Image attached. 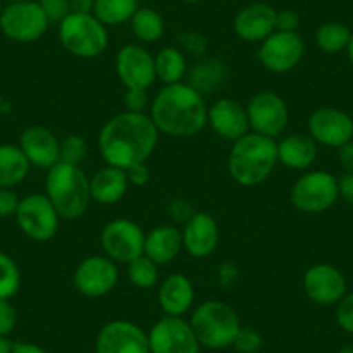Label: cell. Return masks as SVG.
<instances>
[{
    "label": "cell",
    "mask_w": 353,
    "mask_h": 353,
    "mask_svg": "<svg viewBox=\"0 0 353 353\" xmlns=\"http://www.w3.org/2000/svg\"><path fill=\"white\" fill-rule=\"evenodd\" d=\"M46 196L59 213L61 220H77L87 212L90 196V176L77 165L57 163L47 170Z\"/></svg>",
    "instance_id": "cell-4"
},
{
    "label": "cell",
    "mask_w": 353,
    "mask_h": 353,
    "mask_svg": "<svg viewBox=\"0 0 353 353\" xmlns=\"http://www.w3.org/2000/svg\"><path fill=\"white\" fill-rule=\"evenodd\" d=\"M158 141L159 130L148 113L123 111L103 125L97 145L106 165L128 170L130 166L148 161Z\"/></svg>",
    "instance_id": "cell-1"
},
{
    "label": "cell",
    "mask_w": 353,
    "mask_h": 353,
    "mask_svg": "<svg viewBox=\"0 0 353 353\" xmlns=\"http://www.w3.org/2000/svg\"><path fill=\"white\" fill-rule=\"evenodd\" d=\"M39 4L50 23L59 25L68 14H71L70 0H39Z\"/></svg>",
    "instance_id": "cell-39"
},
{
    "label": "cell",
    "mask_w": 353,
    "mask_h": 353,
    "mask_svg": "<svg viewBox=\"0 0 353 353\" xmlns=\"http://www.w3.org/2000/svg\"><path fill=\"white\" fill-rule=\"evenodd\" d=\"M14 343L8 338V336H0V353H12Z\"/></svg>",
    "instance_id": "cell-50"
},
{
    "label": "cell",
    "mask_w": 353,
    "mask_h": 353,
    "mask_svg": "<svg viewBox=\"0 0 353 353\" xmlns=\"http://www.w3.org/2000/svg\"><path fill=\"white\" fill-rule=\"evenodd\" d=\"M18 145L30 165L37 166V168L50 170L59 163L61 141L50 128L43 127V125L26 127L19 135Z\"/></svg>",
    "instance_id": "cell-19"
},
{
    "label": "cell",
    "mask_w": 353,
    "mask_h": 353,
    "mask_svg": "<svg viewBox=\"0 0 353 353\" xmlns=\"http://www.w3.org/2000/svg\"><path fill=\"white\" fill-rule=\"evenodd\" d=\"M336 322L348 334H353V291L346 293L336 307Z\"/></svg>",
    "instance_id": "cell-38"
},
{
    "label": "cell",
    "mask_w": 353,
    "mask_h": 353,
    "mask_svg": "<svg viewBox=\"0 0 353 353\" xmlns=\"http://www.w3.org/2000/svg\"><path fill=\"white\" fill-rule=\"evenodd\" d=\"M338 159L345 173H353V141L346 142L338 149Z\"/></svg>",
    "instance_id": "cell-47"
},
{
    "label": "cell",
    "mask_w": 353,
    "mask_h": 353,
    "mask_svg": "<svg viewBox=\"0 0 353 353\" xmlns=\"http://www.w3.org/2000/svg\"><path fill=\"white\" fill-rule=\"evenodd\" d=\"M184 2H188V4H198L201 0H184Z\"/></svg>",
    "instance_id": "cell-53"
},
{
    "label": "cell",
    "mask_w": 353,
    "mask_h": 353,
    "mask_svg": "<svg viewBox=\"0 0 353 353\" xmlns=\"http://www.w3.org/2000/svg\"><path fill=\"white\" fill-rule=\"evenodd\" d=\"M352 32L339 21L322 23L315 32V43L325 54H338L346 50Z\"/></svg>",
    "instance_id": "cell-32"
},
{
    "label": "cell",
    "mask_w": 353,
    "mask_h": 353,
    "mask_svg": "<svg viewBox=\"0 0 353 353\" xmlns=\"http://www.w3.org/2000/svg\"><path fill=\"white\" fill-rule=\"evenodd\" d=\"M168 213L175 222L185 223L196 212L192 210L191 203L185 201V199H173V201L170 203Z\"/></svg>",
    "instance_id": "cell-44"
},
{
    "label": "cell",
    "mask_w": 353,
    "mask_h": 353,
    "mask_svg": "<svg viewBox=\"0 0 353 353\" xmlns=\"http://www.w3.org/2000/svg\"><path fill=\"white\" fill-rule=\"evenodd\" d=\"M128 185L127 170L106 165L90 176V196L99 205H114L125 198Z\"/></svg>",
    "instance_id": "cell-25"
},
{
    "label": "cell",
    "mask_w": 353,
    "mask_h": 353,
    "mask_svg": "<svg viewBox=\"0 0 353 353\" xmlns=\"http://www.w3.org/2000/svg\"><path fill=\"white\" fill-rule=\"evenodd\" d=\"M346 54H348V59L353 66V32H352V37H350L348 47H346Z\"/></svg>",
    "instance_id": "cell-51"
},
{
    "label": "cell",
    "mask_w": 353,
    "mask_h": 353,
    "mask_svg": "<svg viewBox=\"0 0 353 353\" xmlns=\"http://www.w3.org/2000/svg\"><path fill=\"white\" fill-rule=\"evenodd\" d=\"M21 288V270L14 258L0 251V300H11Z\"/></svg>",
    "instance_id": "cell-34"
},
{
    "label": "cell",
    "mask_w": 353,
    "mask_h": 353,
    "mask_svg": "<svg viewBox=\"0 0 353 353\" xmlns=\"http://www.w3.org/2000/svg\"><path fill=\"white\" fill-rule=\"evenodd\" d=\"M277 163L279 158L276 139L250 132L232 142L227 168L237 184L243 188H254L263 184L272 175Z\"/></svg>",
    "instance_id": "cell-3"
},
{
    "label": "cell",
    "mask_w": 353,
    "mask_h": 353,
    "mask_svg": "<svg viewBox=\"0 0 353 353\" xmlns=\"http://www.w3.org/2000/svg\"><path fill=\"white\" fill-rule=\"evenodd\" d=\"M208 123L219 137L229 142H236L251 130L246 106L230 97H222L208 108Z\"/></svg>",
    "instance_id": "cell-20"
},
{
    "label": "cell",
    "mask_w": 353,
    "mask_h": 353,
    "mask_svg": "<svg viewBox=\"0 0 353 353\" xmlns=\"http://www.w3.org/2000/svg\"><path fill=\"white\" fill-rule=\"evenodd\" d=\"M148 336L151 353H199L201 350L191 322L184 317L165 315L152 325Z\"/></svg>",
    "instance_id": "cell-14"
},
{
    "label": "cell",
    "mask_w": 353,
    "mask_h": 353,
    "mask_svg": "<svg viewBox=\"0 0 353 353\" xmlns=\"http://www.w3.org/2000/svg\"><path fill=\"white\" fill-rule=\"evenodd\" d=\"M18 324V312L11 300H0V336H9Z\"/></svg>",
    "instance_id": "cell-40"
},
{
    "label": "cell",
    "mask_w": 353,
    "mask_h": 353,
    "mask_svg": "<svg viewBox=\"0 0 353 353\" xmlns=\"http://www.w3.org/2000/svg\"><path fill=\"white\" fill-rule=\"evenodd\" d=\"M339 198L345 199L350 206H353V173H343L338 179Z\"/></svg>",
    "instance_id": "cell-46"
},
{
    "label": "cell",
    "mask_w": 353,
    "mask_h": 353,
    "mask_svg": "<svg viewBox=\"0 0 353 353\" xmlns=\"http://www.w3.org/2000/svg\"><path fill=\"white\" fill-rule=\"evenodd\" d=\"M303 290L315 305H338L346 294V279L334 265L315 263L303 274Z\"/></svg>",
    "instance_id": "cell-18"
},
{
    "label": "cell",
    "mask_w": 353,
    "mask_h": 353,
    "mask_svg": "<svg viewBox=\"0 0 353 353\" xmlns=\"http://www.w3.org/2000/svg\"><path fill=\"white\" fill-rule=\"evenodd\" d=\"M118 263L106 254H92L78 263L73 272V286L87 298H103L117 288Z\"/></svg>",
    "instance_id": "cell-12"
},
{
    "label": "cell",
    "mask_w": 353,
    "mask_h": 353,
    "mask_svg": "<svg viewBox=\"0 0 353 353\" xmlns=\"http://www.w3.org/2000/svg\"><path fill=\"white\" fill-rule=\"evenodd\" d=\"M339 198L338 179L325 170H310L293 184L291 205L303 213H322Z\"/></svg>",
    "instance_id": "cell-8"
},
{
    "label": "cell",
    "mask_w": 353,
    "mask_h": 353,
    "mask_svg": "<svg viewBox=\"0 0 353 353\" xmlns=\"http://www.w3.org/2000/svg\"><path fill=\"white\" fill-rule=\"evenodd\" d=\"M176 40H179V43H181L185 52H191L194 56H203L206 52V39L201 33L182 32L179 33Z\"/></svg>",
    "instance_id": "cell-41"
},
{
    "label": "cell",
    "mask_w": 353,
    "mask_h": 353,
    "mask_svg": "<svg viewBox=\"0 0 353 353\" xmlns=\"http://www.w3.org/2000/svg\"><path fill=\"white\" fill-rule=\"evenodd\" d=\"M12 353H49V352H47V350H43L42 346L35 345V343L19 341V343H14Z\"/></svg>",
    "instance_id": "cell-49"
},
{
    "label": "cell",
    "mask_w": 353,
    "mask_h": 353,
    "mask_svg": "<svg viewBox=\"0 0 353 353\" xmlns=\"http://www.w3.org/2000/svg\"><path fill=\"white\" fill-rule=\"evenodd\" d=\"M339 353H353V346H345V348L339 350Z\"/></svg>",
    "instance_id": "cell-52"
},
{
    "label": "cell",
    "mask_w": 353,
    "mask_h": 353,
    "mask_svg": "<svg viewBox=\"0 0 353 353\" xmlns=\"http://www.w3.org/2000/svg\"><path fill=\"white\" fill-rule=\"evenodd\" d=\"M4 2H8L9 4V2H19V0H4Z\"/></svg>",
    "instance_id": "cell-55"
},
{
    "label": "cell",
    "mask_w": 353,
    "mask_h": 353,
    "mask_svg": "<svg viewBox=\"0 0 353 353\" xmlns=\"http://www.w3.org/2000/svg\"><path fill=\"white\" fill-rule=\"evenodd\" d=\"M21 199L18 198L12 189L0 188V219H8V216H14L18 212V206Z\"/></svg>",
    "instance_id": "cell-43"
},
{
    "label": "cell",
    "mask_w": 353,
    "mask_h": 353,
    "mask_svg": "<svg viewBox=\"0 0 353 353\" xmlns=\"http://www.w3.org/2000/svg\"><path fill=\"white\" fill-rule=\"evenodd\" d=\"M96 353H151L149 336L130 321H111L96 336Z\"/></svg>",
    "instance_id": "cell-16"
},
{
    "label": "cell",
    "mask_w": 353,
    "mask_h": 353,
    "mask_svg": "<svg viewBox=\"0 0 353 353\" xmlns=\"http://www.w3.org/2000/svg\"><path fill=\"white\" fill-rule=\"evenodd\" d=\"M2 9H4V0H0V12H2Z\"/></svg>",
    "instance_id": "cell-54"
},
{
    "label": "cell",
    "mask_w": 353,
    "mask_h": 353,
    "mask_svg": "<svg viewBox=\"0 0 353 353\" xmlns=\"http://www.w3.org/2000/svg\"><path fill=\"white\" fill-rule=\"evenodd\" d=\"M94 2H96V0H70L71 12H78V14H92Z\"/></svg>",
    "instance_id": "cell-48"
},
{
    "label": "cell",
    "mask_w": 353,
    "mask_h": 353,
    "mask_svg": "<svg viewBox=\"0 0 353 353\" xmlns=\"http://www.w3.org/2000/svg\"><path fill=\"white\" fill-rule=\"evenodd\" d=\"M156 78L163 81V85L181 83L188 77V59L185 54L176 47H163L154 56Z\"/></svg>",
    "instance_id": "cell-29"
},
{
    "label": "cell",
    "mask_w": 353,
    "mask_h": 353,
    "mask_svg": "<svg viewBox=\"0 0 353 353\" xmlns=\"http://www.w3.org/2000/svg\"><path fill=\"white\" fill-rule=\"evenodd\" d=\"M49 26L50 21L40 8L39 0L9 2L0 12V30L12 42H37L46 35Z\"/></svg>",
    "instance_id": "cell-7"
},
{
    "label": "cell",
    "mask_w": 353,
    "mask_h": 353,
    "mask_svg": "<svg viewBox=\"0 0 353 353\" xmlns=\"http://www.w3.org/2000/svg\"><path fill=\"white\" fill-rule=\"evenodd\" d=\"M308 135L317 144L339 149L353 141V118L338 108H319L308 118Z\"/></svg>",
    "instance_id": "cell-17"
},
{
    "label": "cell",
    "mask_w": 353,
    "mask_h": 353,
    "mask_svg": "<svg viewBox=\"0 0 353 353\" xmlns=\"http://www.w3.org/2000/svg\"><path fill=\"white\" fill-rule=\"evenodd\" d=\"M317 156V142L310 135L291 134L277 142L279 163L291 170H308L315 163Z\"/></svg>",
    "instance_id": "cell-26"
},
{
    "label": "cell",
    "mask_w": 353,
    "mask_h": 353,
    "mask_svg": "<svg viewBox=\"0 0 353 353\" xmlns=\"http://www.w3.org/2000/svg\"><path fill=\"white\" fill-rule=\"evenodd\" d=\"M305 40L298 32H274L260 43L258 61L272 73H288L301 63Z\"/></svg>",
    "instance_id": "cell-13"
},
{
    "label": "cell",
    "mask_w": 353,
    "mask_h": 353,
    "mask_svg": "<svg viewBox=\"0 0 353 353\" xmlns=\"http://www.w3.org/2000/svg\"><path fill=\"white\" fill-rule=\"evenodd\" d=\"M250 128L263 137L277 139L284 134L290 123L288 103L272 90L254 94L246 106Z\"/></svg>",
    "instance_id": "cell-11"
},
{
    "label": "cell",
    "mask_w": 353,
    "mask_h": 353,
    "mask_svg": "<svg viewBox=\"0 0 353 353\" xmlns=\"http://www.w3.org/2000/svg\"><path fill=\"white\" fill-rule=\"evenodd\" d=\"M19 230L37 243H47L59 230L61 216L46 194H30L19 201L14 215Z\"/></svg>",
    "instance_id": "cell-9"
},
{
    "label": "cell",
    "mask_w": 353,
    "mask_h": 353,
    "mask_svg": "<svg viewBox=\"0 0 353 353\" xmlns=\"http://www.w3.org/2000/svg\"><path fill=\"white\" fill-rule=\"evenodd\" d=\"M301 25L300 14L293 9L277 11L276 14V32H298Z\"/></svg>",
    "instance_id": "cell-42"
},
{
    "label": "cell",
    "mask_w": 353,
    "mask_h": 353,
    "mask_svg": "<svg viewBox=\"0 0 353 353\" xmlns=\"http://www.w3.org/2000/svg\"><path fill=\"white\" fill-rule=\"evenodd\" d=\"M88 154V145L83 137L80 135H68L61 141L59 149V161L68 163V165L80 166Z\"/></svg>",
    "instance_id": "cell-35"
},
{
    "label": "cell",
    "mask_w": 353,
    "mask_h": 353,
    "mask_svg": "<svg viewBox=\"0 0 353 353\" xmlns=\"http://www.w3.org/2000/svg\"><path fill=\"white\" fill-rule=\"evenodd\" d=\"M227 64L219 57H206L198 61L191 70L188 71L185 83L191 85L196 92L201 96H210L216 92L227 80Z\"/></svg>",
    "instance_id": "cell-27"
},
{
    "label": "cell",
    "mask_w": 353,
    "mask_h": 353,
    "mask_svg": "<svg viewBox=\"0 0 353 353\" xmlns=\"http://www.w3.org/2000/svg\"><path fill=\"white\" fill-rule=\"evenodd\" d=\"M191 327L199 345L210 350H223L232 346L237 332L243 327L237 312L229 303L219 300L203 301L192 310Z\"/></svg>",
    "instance_id": "cell-5"
},
{
    "label": "cell",
    "mask_w": 353,
    "mask_h": 353,
    "mask_svg": "<svg viewBox=\"0 0 353 353\" xmlns=\"http://www.w3.org/2000/svg\"><path fill=\"white\" fill-rule=\"evenodd\" d=\"M145 232L130 219H114L101 230V248L117 263H130L144 254Z\"/></svg>",
    "instance_id": "cell-10"
},
{
    "label": "cell",
    "mask_w": 353,
    "mask_h": 353,
    "mask_svg": "<svg viewBox=\"0 0 353 353\" xmlns=\"http://www.w3.org/2000/svg\"><path fill=\"white\" fill-rule=\"evenodd\" d=\"M139 9V0H96L92 14L104 26H118L130 23Z\"/></svg>",
    "instance_id": "cell-30"
},
{
    "label": "cell",
    "mask_w": 353,
    "mask_h": 353,
    "mask_svg": "<svg viewBox=\"0 0 353 353\" xmlns=\"http://www.w3.org/2000/svg\"><path fill=\"white\" fill-rule=\"evenodd\" d=\"M149 117L159 134L168 137H194L208 123V106L205 96L196 92L185 81L163 85L151 101Z\"/></svg>",
    "instance_id": "cell-2"
},
{
    "label": "cell",
    "mask_w": 353,
    "mask_h": 353,
    "mask_svg": "<svg viewBox=\"0 0 353 353\" xmlns=\"http://www.w3.org/2000/svg\"><path fill=\"white\" fill-rule=\"evenodd\" d=\"M59 42L71 56L80 59H94L106 52L110 33L94 14L71 12L59 23Z\"/></svg>",
    "instance_id": "cell-6"
},
{
    "label": "cell",
    "mask_w": 353,
    "mask_h": 353,
    "mask_svg": "<svg viewBox=\"0 0 353 353\" xmlns=\"http://www.w3.org/2000/svg\"><path fill=\"white\" fill-rule=\"evenodd\" d=\"M127 277L132 286L139 290H151L159 281V265L142 254L127 263Z\"/></svg>",
    "instance_id": "cell-33"
},
{
    "label": "cell",
    "mask_w": 353,
    "mask_h": 353,
    "mask_svg": "<svg viewBox=\"0 0 353 353\" xmlns=\"http://www.w3.org/2000/svg\"><path fill=\"white\" fill-rule=\"evenodd\" d=\"M184 250L182 243V230L176 229L175 225L163 223V225L154 227L145 234L144 254L151 258L154 263L168 265L175 260L181 251Z\"/></svg>",
    "instance_id": "cell-24"
},
{
    "label": "cell",
    "mask_w": 353,
    "mask_h": 353,
    "mask_svg": "<svg viewBox=\"0 0 353 353\" xmlns=\"http://www.w3.org/2000/svg\"><path fill=\"white\" fill-rule=\"evenodd\" d=\"M30 161L19 145L0 144V188L12 189L28 176Z\"/></svg>",
    "instance_id": "cell-28"
},
{
    "label": "cell",
    "mask_w": 353,
    "mask_h": 353,
    "mask_svg": "<svg viewBox=\"0 0 353 353\" xmlns=\"http://www.w3.org/2000/svg\"><path fill=\"white\" fill-rule=\"evenodd\" d=\"M130 28L135 39L142 43H154L165 33V19L151 8H139L130 19Z\"/></svg>",
    "instance_id": "cell-31"
},
{
    "label": "cell",
    "mask_w": 353,
    "mask_h": 353,
    "mask_svg": "<svg viewBox=\"0 0 353 353\" xmlns=\"http://www.w3.org/2000/svg\"><path fill=\"white\" fill-rule=\"evenodd\" d=\"M220 241L219 223L210 213L196 212L182 229L184 250L194 258H206L216 250Z\"/></svg>",
    "instance_id": "cell-22"
},
{
    "label": "cell",
    "mask_w": 353,
    "mask_h": 353,
    "mask_svg": "<svg viewBox=\"0 0 353 353\" xmlns=\"http://www.w3.org/2000/svg\"><path fill=\"white\" fill-rule=\"evenodd\" d=\"M123 103L130 113L145 114L151 108V99H149L148 88H127V94L123 97Z\"/></svg>",
    "instance_id": "cell-37"
},
{
    "label": "cell",
    "mask_w": 353,
    "mask_h": 353,
    "mask_svg": "<svg viewBox=\"0 0 353 353\" xmlns=\"http://www.w3.org/2000/svg\"><path fill=\"white\" fill-rule=\"evenodd\" d=\"M127 176H128V182L135 188H142V185L148 184L151 181V170L145 163H139V165L130 166L127 170Z\"/></svg>",
    "instance_id": "cell-45"
},
{
    "label": "cell",
    "mask_w": 353,
    "mask_h": 353,
    "mask_svg": "<svg viewBox=\"0 0 353 353\" xmlns=\"http://www.w3.org/2000/svg\"><path fill=\"white\" fill-rule=\"evenodd\" d=\"M232 346L237 353H258L263 346V338L253 327H241Z\"/></svg>",
    "instance_id": "cell-36"
},
{
    "label": "cell",
    "mask_w": 353,
    "mask_h": 353,
    "mask_svg": "<svg viewBox=\"0 0 353 353\" xmlns=\"http://www.w3.org/2000/svg\"><path fill=\"white\" fill-rule=\"evenodd\" d=\"M276 9L265 2L244 6L234 18V32L243 42L261 43L276 32Z\"/></svg>",
    "instance_id": "cell-21"
},
{
    "label": "cell",
    "mask_w": 353,
    "mask_h": 353,
    "mask_svg": "<svg viewBox=\"0 0 353 353\" xmlns=\"http://www.w3.org/2000/svg\"><path fill=\"white\" fill-rule=\"evenodd\" d=\"M114 70L125 88H149L154 83V56L139 43H127L114 56Z\"/></svg>",
    "instance_id": "cell-15"
},
{
    "label": "cell",
    "mask_w": 353,
    "mask_h": 353,
    "mask_svg": "<svg viewBox=\"0 0 353 353\" xmlns=\"http://www.w3.org/2000/svg\"><path fill=\"white\" fill-rule=\"evenodd\" d=\"M194 284L185 274H170L158 288V303L163 314L170 317H184L194 305Z\"/></svg>",
    "instance_id": "cell-23"
}]
</instances>
